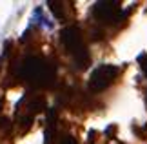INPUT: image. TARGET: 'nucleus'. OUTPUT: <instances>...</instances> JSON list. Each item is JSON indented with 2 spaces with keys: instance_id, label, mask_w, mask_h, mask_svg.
<instances>
[{
  "instance_id": "6e6552de",
  "label": "nucleus",
  "mask_w": 147,
  "mask_h": 144,
  "mask_svg": "<svg viewBox=\"0 0 147 144\" xmlns=\"http://www.w3.org/2000/svg\"><path fill=\"white\" fill-rule=\"evenodd\" d=\"M0 109H2V99H0Z\"/></svg>"
},
{
  "instance_id": "7ed1b4c3",
  "label": "nucleus",
  "mask_w": 147,
  "mask_h": 144,
  "mask_svg": "<svg viewBox=\"0 0 147 144\" xmlns=\"http://www.w3.org/2000/svg\"><path fill=\"white\" fill-rule=\"evenodd\" d=\"M116 75H118V68L113 64H102L98 68H94L91 77H89V89L94 91V93L107 89L115 82Z\"/></svg>"
},
{
  "instance_id": "0eeeda50",
  "label": "nucleus",
  "mask_w": 147,
  "mask_h": 144,
  "mask_svg": "<svg viewBox=\"0 0 147 144\" xmlns=\"http://www.w3.org/2000/svg\"><path fill=\"white\" fill-rule=\"evenodd\" d=\"M58 144H76V141H75V137H73V135H64Z\"/></svg>"
},
{
  "instance_id": "1a4fd4ad",
  "label": "nucleus",
  "mask_w": 147,
  "mask_h": 144,
  "mask_svg": "<svg viewBox=\"0 0 147 144\" xmlns=\"http://www.w3.org/2000/svg\"><path fill=\"white\" fill-rule=\"evenodd\" d=\"M145 104H147V93H145Z\"/></svg>"
},
{
  "instance_id": "423d86ee",
  "label": "nucleus",
  "mask_w": 147,
  "mask_h": 144,
  "mask_svg": "<svg viewBox=\"0 0 147 144\" xmlns=\"http://www.w3.org/2000/svg\"><path fill=\"white\" fill-rule=\"evenodd\" d=\"M138 62H140V66H142V71H144V75L147 77V53L138 55Z\"/></svg>"
},
{
  "instance_id": "f03ea898",
  "label": "nucleus",
  "mask_w": 147,
  "mask_h": 144,
  "mask_svg": "<svg viewBox=\"0 0 147 144\" xmlns=\"http://www.w3.org/2000/svg\"><path fill=\"white\" fill-rule=\"evenodd\" d=\"M22 70H24V78L31 80L36 84H49L53 78V70L47 62H44L36 57H29L22 62Z\"/></svg>"
},
{
  "instance_id": "39448f33",
  "label": "nucleus",
  "mask_w": 147,
  "mask_h": 144,
  "mask_svg": "<svg viewBox=\"0 0 147 144\" xmlns=\"http://www.w3.org/2000/svg\"><path fill=\"white\" fill-rule=\"evenodd\" d=\"M49 5H51V11L55 13V16L58 20H64L65 18V15H64V4H62V2H49Z\"/></svg>"
},
{
  "instance_id": "f257e3e1",
  "label": "nucleus",
  "mask_w": 147,
  "mask_h": 144,
  "mask_svg": "<svg viewBox=\"0 0 147 144\" xmlns=\"http://www.w3.org/2000/svg\"><path fill=\"white\" fill-rule=\"evenodd\" d=\"M62 42L67 48V51L73 55V59L78 62L80 68H86L87 62H89V55H87V49L84 46V38H82V33L76 26H71V27H65L62 31Z\"/></svg>"
},
{
  "instance_id": "20e7f679",
  "label": "nucleus",
  "mask_w": 147,
  "mask_h": 144,
  "mask_svg": "<svg viewBox=\"0 0 147 144\" xmlns=\"http://www.w3.org/2000/svg\"><path fill=\"white\" fill-rule=\"evenodd\" d=\"M94 15L100 22L113 24L115 20L120 18V5L116 2H96L94 4Z\"/></svg>"
}]
</instances>
